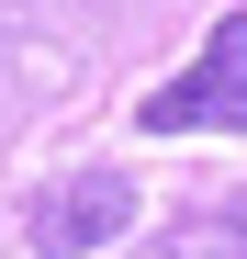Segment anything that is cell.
<instances>
[{
    "label": "cell",
    "instance_id": "1",
    "mask_svg": "<svg viewBox=\"0 0 247 259\" xmlns=\"http://www.w3.org/2000/svg\"><path fill=\"white\" fill-rule=\"evenodd\" d=\"M135 136H247V0L202 34L180 79H157L135 102Z\"/></svg>",
    "mask_w": 247,
    "mask_h": 259
},
{
    "label": "cell",
    "instance_id": "2",
    "mask_svg": "<svg viewBox=\"0 0 247 259\" xmlns=\"http://www.w3.org/2000/svg\"><path fill=\"white\" fill-rule=\"evenodd\" d=\"M112 237H135V181H124V169H79V181L34 192V214H23V248L34 259H90Z\"/></svg>",
    "mask_w": 247,
    "mask_h": 259
},
{
    "label": "cell",
    "instance_id": "3",
    "mask_svg": "<svg viewBox=\"0 0 247 259\" xmlns=\"http://www.w3.org/2000/svg\"><path fill=\"white\" fill-rule=\"evenodd\" d=\"M135 259H247V214H225V203H202V214H180L169 237H146Z\"/></svg>",
    "mask_w": 247,
    "mask_h": 259
}]
</instances>
